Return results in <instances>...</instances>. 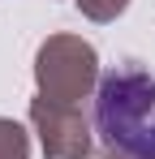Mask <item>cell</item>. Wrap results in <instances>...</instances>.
<instances>
[{
  "label": "cell",
  "mask_w": 155,
  "mask_h": 159,
  "mask_svg": "<svg viewBox=\"0 0 155 159\" xmlns=\"http://www.w3.org/2000/svg\"><path fill=\"white\" fill-rule=\"evenodd\" d=\"M95 133L116 159H155V73L121 60L99 78Z\"/></svg>",
  "instance_id": "6da1fadb"
},
{
  "label": "cell",
  "mask_w": 155,
  "mask_h": 159,
  "mask_svg": "<svg viewBox=\"0 0 155 159\" xmlns=\"http://www.w3.org/2000/svg\"><path fill=\"white\" fill-rule=\"evenodd\" d=\"M35 78H39L43 99H52V103H78L95 86V48L82 43V39H69V34H56V39H48L39 48Z\"/></svg>",
  "instance_id": "7a4b0ae2"
},
{
  "label": "cell",
  "mask_w": 155,
  "mask_h": 159,
  "mask_svg": "<svg viewBox=\"0 0 155 159\" xmlns=\"http://www.w3.org/2000/svg\"><path fill=\"white\" fill-rule=\"evenodd\" d=\"M30 120L39 125V138H43V151L52 159H86V116L78 112L73 103H52V99H35L30 103Z\"/></svg>",
  "instance_id": "3957f363"
},
{
  "label": "cell",
  "mask_w": 155,
  "mask_h": 159,
  "mask_svg": "<svg viewBox=\"0 0 155 159\" xmlns=\"http://www.w3.org/2000/svg\"><path fill=\"white\" fill-rule=\"evenodd\" d=\"M30 155V146H26V133L13 125V120H4L0 116V159H26Z\"/></svg>",
  "instance_id": "277c9868"
},
{
  "label": "cell",
  "mask_w": 155,
  "mask_h": 159,
  "mask_svg": "<svg viewBox=\"0 0 155 159\" xmlns=\"http://www.w3.org/2000/svg\"><path fill=\"white\" fill-rule=\"evenodd\" d=\"M78 4H82V13H86V17H95V22H112L129 0H78Z\"/></svg>",
  "instance_id": "5b68a950"
}]
</instances>
